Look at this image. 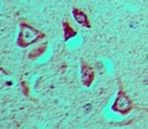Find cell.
<instances>
[{"instance_id": "1", "label": "cell", "mask_w": 148, "mask_h": 129, "mask_svg": "<svg viewBox=\"0 0 148 129\" xmlns=\"http://www.w3.org/2000/svg\"><path fill=\"white\" fill-rule=\"evenodd\" d=\"M44 37L45 35L42 32L29 25L28 23L22 22L20 24V33L18 35L17 44L20 46L26 47L42 39Z\"/></svg>"}, {"instance_id": "2", "label": "cell", "mask_w": 148, "mask_h": 129, "mask_svg": "<svg viewBox=\"0 0 148 129\" xmlns=\"http://www.w3.org/2000/svg\"><path fill=\"white\" fill-rule=\"evenodd\" d=\"M132 107L133 104L131 100L130 99V97L123 90L119 91L118 97H116V101L114 102V106L112 107L113 111L121 114H126L130 111H131Z\"/></svg>"}, {"instance_id": "3", "label": "cell", "mask_w": 148, "mask_h": 129, "mask_svg": "<svg viewBox=\"0 0 148 129\" xmlns=\"http://www.w3.org/2000/svg\"><path fill=\"white\" fill-rule=\"evenodd\" d=\"M94 70L92 69L89 64H87L85 61L81 62V79H82V84L85 87H90L94 81Z\"/></svg>"}, {"instance_id": "4", "label": "cell", "mask_w": 148, "mask_h": 129, "mask_svg": "<svg viewBox=\"0 0 148 129\" xmlns=\"http://www.w3.org/2000/svg\"><path fill=\"white\" fill-rule=\"evenodd\" d=\"M72 14H73L74 18H75V20L77 21L80 25H82L83 27H85V28H90V27H91L89 20H88L87 15H86L83 11H81V10H79V9H77V8H73Z\"/></svg>"}, {"instance_id": "5", "label": "cell", "mask_w": 148, "mask_h": 129, "mask_svg": "<svg viewBox=\"0 0 148 129\" xmlns=\"http://www.w3.org/2000/svg\"><path fill=\"white\" fill-rule=\"evenodd\" d=\"M63 25V33H64V40H68L69 39H71V38L75 37L76 35H77V33H76V31L74 30V29L71 27L70 24H69L67 21H64L62 23Z\"/></svg>"}, {"instance_id": "6", "label": "cell", "mask_w": 148, "mask_h": 129, "mask_svg": "<svg viewBox=\"0 0 148 129\" xmlns=\"http://www.w3.org/2000/svg\"><path fill=\"white\" fill-rule=\"evenodd\" d=\"M46 49H47V44L40 45V46H39L38 48H36L35 51H31L30 54H29V57H30V59L38 58V57H40L45 51H46Z\"/></svg>"}, {"instance_id": "7", "label": "cell", "mask_w": 148, "mask_h": 129, "mask_svg": "<svg viewBox=\"0 0 148 129\" xmlns=\"http://www.w3.org/2000/svg\"><path fill=\"white\" fill-rule=\"evenodd\" d=\"M21 87H22V89H23L24 95L27 96V97H29V90H28V86H27V84H26L25 82H22V83H21Z\"/></svg>"}]
</instances>
